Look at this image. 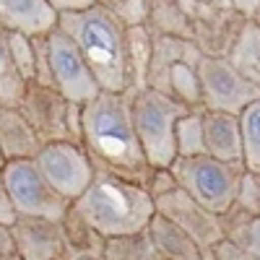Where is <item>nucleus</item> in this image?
I'll use <instances>...</instances> for the list:
<instances>
[{
	"mask_svg": "<svg viewBox=\"0 0 260 260\" xmlns=\"http://www.w3.org/2000/svg\"><path fill=\"white\" fill-rule=\"evenodd\" d=\"M104 260H164L151 240L148 229L125 234V237H110L104 245Z\"/></svg>",
	"mask_w": 260,
	"mask_h": 260,
	"instance_id": "obj_24",
	"label": "nucleus"
},
{
	"mask_svg": "<svg viewBox=\"0 0 260 260\" xmlns=\"http://www.w3.org/2000/svg\"><path fill=\"white\" fill-rule=\"evenodd\" d=\"M242 127V164L247 172L260 175V99L240 112Z\"/></svg>",
	"mask_w": 260,
	"mask_h": 260,
	"instance_id": "obj_27",
	"label": "nucleus"
},
{
	"mask_svg": "<svg viewBox=\"0 0 260 260\" xmlns=\"http://www.w3.org/2000/svg\"><path fill=\"white\" fill-rule=\"evenodd\" d=\"M8 47H11V57L16 62V68L26 83H34L37 76V52H34V37L18 34V31H8Z\"/></svg>",
	"mask_w": 260,
	"mask_h": 260,
	"instance_id": "obj_29",
	"label": "nucleus"
},
{
	"mask_svg": "<svg viewBox=\"0 0 260 260\" xmlns=\"http://www.w3.org/2000/svg\"><path fill=\"white\" fill-rule=\"evenodd\" d=\"M18 110L24 112L34 133L45 143H81V110L83 104L71 102L57 89L29 83Z\"/></svg>",
	"mask_w": 260,
	"mask_h": 260,
	"instance_id": "obj_7",
	"label": "nucleus"
},
{
	"mask_svg": "<svg viewBox=\"0 0 260 260\" xmlns=\"http://www.w3.org/2000/svg\"><path fill=\"white\" fill-rule=\"evenodd\" d=\"M0 172H3V182L11 195V203L21 219L62 221L68 216L71 203L50 187V182L37 169L34 159L6 161Z\"/></svg>",
	"mask_w": 260,
	"mask_h": 260,
	"instance_id": "obj_8",
	"label": "nucleus"
},
{
	"mask_svg": "<svg viewBox=\"0 0 260 260\" xmlns=\"http://www.w3.org/2000/svg\"><path fill=\"white\" fill-rule=\"evenodd\" d=\"M81 146L86 148L96 172L115 175L127 182L148 185L154 167L148 164L138 141L130 94L102 91L81 110Z\"/></svg>",
	"mask_w": 260,
	"mask_h": 260,
	"instance_id": "obj_1",
	"label": "nucleus"
},
{
	"mask_svg": "<svg viewBox=\"0 0 260 260\" xmlns=\"http://www.w3.org/2000/svg\"><path fill=\"white\" fill-rule=\"evenodd\" d=\"M175 146L177 156H201L206 154L203 138V107L187 110L175 125Z\"/></svg>",
	"mask_w": 260,
	"mask_h": 260,
	"instance_id": "obj_26",
	"label": "nucleus"
},
{
	"mask_svg": "<svg viewBox=\"0 0 260 260\" xmlns=\"http://www.w3.org/2000/svg\"><path fill=\"white\" fill-rule=\"evenodd\" d=\"M232 208L242 211V213H250V216H260V175L247 172V169L242 172Z\"/></svg>",
	"mask_w": 260,
	"mask_h": 260,
	"instance_id": "obj_30",
	"label": "nucleus"
},
{
	"mask_svg": "<svg viewBox=\"0 0 260 260\" xmlns=\"http://www.w3.org/2000/svg\"><path fill=\"white\" fill-rule=\"evenodd\" d=\"M226 60L242 78H247L260 89V26L257 24L245 21V26L240 37H237L234 47L229 50Z\"/></svg>",
	"mask_w": 260,
	"mask_h": 260,
	"instance_id": "obj_21",
	"label": "nucleus"
},
{
	"mask_svg": "<svg viewBox=\"0 0 260 260\" xmlns=\"http://www.w3.org/2000/svg\"><path fill=\"white\" fill-rule=\"evenodd\" d=\"M3 164H6V159H3V154H0V169H3Z\"/></svg>",
	"mask_w": 260,
	"mask_h": 260,
	"instance_id": "obj_37",
	"label": "nucleus"
},
{
	"mask_svg": "<svg viewBox=\"0 0 260 260\" xmlns=\"http://www.w3.org/2000/svg\"><path fill=\"white\" fill-rule=\"evenodd\" d=\"M57 26L76 42L102 91L122 94L127 89V29L112 13H107L99 6H91L78 13L60 16Z\"/></svg>",
	"mask_w": 260,
	"mask_h": 260,
	"instance_id": "obj_3",
	"label": "nucleus"
},
{
	"mask_svg": "<svg viewBox=\"0 0 260 260\" xmlns=\"http://www.w3.org/2000/svg\"><path fill=\"white\" fill-rule=\"evenodd\" d=\"M177 185L198 201L206 211L224 216L234 206L237 185L245 172V164H226L208 154L201 156H177L169 167Z\"/></svg>",
	"mask_w": 260,
	"mask_h": 260,
	"instance_id": "obj_6",
	"label": "nucleus"
},
{
	"mask_svg": "<svg viewBox=\"0 0 260 260\" xmlns=\"http://www.w3.org/2000/svg\"><path fill=\"white\" fill-rule=\"evenodd\" d=\"M206 260H257V257L250 255V252L242 250V247H237V245L229 242V240H221L216 247L206 250Z\"/></svg>",
	"mask_w": 260,
	"mask_h": 260,
	"instance_id": "obj_31",
	"label": "nucleus"
},
{
	"mask_svg": "<svg viewBox=\"0 0 260 260\" xmlns=\"http://www.w3.org/2000/svg\"><path fill=\"white\" fill-rule=\"evenodd\" d=\"M203 138H206V154L208 156L226 161V164H242L240 115L203 110Z\"/></svg>",
	"mask_w": 260,
	"mask_h": 260,
	"instance_id": "obj_16",
	"label": "nucleus"
},
{
	"mask_svg": "<svg viewBox=\"0 0 260 260\" xmlns=\"http://www.w3.org/2000/svg\"><path fill=\"white\" fill-rule=\"evenodd\" d=\"M151 52H154V31L148 26L127 29V62H125V81L130 94L146 89Z\"/></svg>",
	"mask_w": 260,
	"mask_h": 260,
	"instance_id": "obj_20",
	"label": "nucleus"
},
{
	"mask_svg": "<svg viewBox=\"0 0 260 260\" xmlns=\"http://www.w3.org/2000/svg\"><path fill=\"white\" fill-rule=\"evenodd\" d=\"M201 99L203 110L240 115L242 110L260 99V89L237 73L226 57L201 60Z\"/></svg>",
	"mask_w": 260,
	"mask_h": 260,
	"instance_id": "obj_11",
	"label": "nucleus"
},
{
	"mask_svg": "<svg viewBox=\"0 0 260 260\" xmlns=\"http://www.w3.org/2000/svg\"><path fill=\"white\" fill-rule=\"evenodd\" d=\"M13 247L21 260H65L62 221L47 219H16L11 226Z\"/></svg>",
	"mask_w": 260,
	"mask_h": 260,
	"instance_id": "obj_14",
	"label": "nucleus"
},
{
	"mask_svg": "<svg viewBox=\"0 0 260 260\" xmlns=\"http://www.w3.org/2000/svg\"><path fill=\"white\" fill-rule=\"evenodd\" d=\"M26 81L21 78L8 47V31L0 29V107H18L26 94Z\"/></svg>",
	"mask_w": 260,
	"mask_h": 260,
	"instance_id": "obj_25",
	"label": "nucleus"
},
{
	"mask_svg": "<svg viewBox=\"0 0 260 260\" xmlns=\"http://www.w3.org/2000/svg\"><path fill=\"white\" fill-rule=\"evenodd\" d=\"M18 219V213L11 203V195L6 190V182H3V172H0V224L3 226H13Z\"/></svg>",
	"mask_w": 260,
	"mask_h": 260,
	"instance_id": "obj_32",
	"label": "nucleus"
},
{
	"mask_svg": "<svg viewBox=\"0 0 260 260\" xmlns=\"http://www.w3.org/2000/svg\"><path fill=\"white\" fill-rule=\"evenodd\" d=\"M71 208L78 219H83L107 240L148 229L156 213V203L146 185L127 182L104 172H96L94 182Z\"/></svg>",
	"mask_w": 260,
	"mask_h": 260,
	"instance_id": "obj_2",
	"label": "nucleus"
},
{
	"mask_svg": "<svg viewBox=\"0 0 260 260\" xmlns=\"http://www.w3.org/2000/svg\"><path fill=\"white\" fill-rule=\"evenodd\" d=\"M148 234L164 260H206V250L177 224L164 219L161 213H154L148 224Z\"/></svg>",
	"mask_w": 260,
	"mask_h": 260,
	"instance_id": "obj_18",
	"label": "nucleus"
},
{
	"mask_svg": "<svg viewBox=\"0 0 260 260\" xmlns=\"http://www.w3.org/2000/svg\"><path fill=\"white\" fill-rule=\"evenodd\" d=\"M192 24V45L206 57H226L245 26V16L234 8H216L201 0H180Z\"/></svg>",
	"mask_w": 260,
	"mask_h": 260,
	"instance_id": "obj_12",
	"label": "nucleus"
},
{
	"mask_svg": "<svg viewBox=\"0 0 260 260\" xmlns=\"http://www.w3.org/2000/svg\"><path fill=\"white\" fill-rule=\"evenodd\" d=\"M57 18L47 0H0V29L6 31L42 37L57 26Z\"/></svg>",
	"mask_w": 260,
	"mask_h": 260,
	"instance_id": "obj_15",
	"label": "nucleus"
},
{
	"mask_svg": "<svg viewBox=\"0 0 260 260\" xmlns=\"http://www.w3.org/2000/svg\"><path fill=\"white\" fill-rule=\"evenodd\" d=\"M146 26L159 37H177L192 42V24L180 0H154Z\"/></svg>",
	"mask_w": 260,
	"mask_h": 260,
	"instance_id": "obj_22",
	"label": "nucleus"
},
{
	"mask_svg": "<svg viewBox=\"0 0 260 260\" xmlns=\"http://www.w3.org/2000/svg\"><path fill=\"white\" fill-rule=\"evenodd\" d=\"M42 148L39 136L18 107H0V154L6 161L34 159Z\"/></svg>",
	"mask_w": 260,
	"mask_h": 260,
	"instance_id": "obj_17",
	"label": "nucleus"
},
{
	"mask_svg": "<svg viewBox=\"0 0 260 260\" xmlns=\"http://www.w3.org/2000/svg\"><path fill=\"white\" fill-rule=\"evenodd\" d=\"M232 8H234L237 13H242V16L250 21L252 13L260 8V0H232Z\"/></svg>",
	"mask_w": 260,
	"mask_h": 260,
	"instance_id": "obj_34",
	"label": "nucleus"
},
{
	"mask_svg": "<svg viewBox=\"0 0 260 260\" xmlns=\"http://www.w3.org/2000/svg\"><path fill=\"white\" fill-rule=\"evenodd\" d=\"M47 3L57 16H65V13H78V11L96 6V0H47Z\"/></svg>",
	"mask_w": 260,
	"mask_h": 260,
	"instance_id": "obj_33",
	"label": "nucleus"
},
{
	"mask_svg": "<svg viewBox=\"0 0 260 260\" xmlns=\"http://www.w3.org/2000/svg\"><path fill=\"white\" fill-rule=\"evenodd\" d=\"M37 169L50 182V187L62 195L71 206L81 198L96 177V169L81 143H45L34 156Z\"/></svg>",
	"mask_w": 260,
	"mask_h": 260,
	"instance_id": "obj_9",
	"label": "nucleus"
},
{
	"mask_svg": "<svg viewBox=\"0 0 260 260\" xmlns=\"http://www.w3.org/2000/svg\"><path fill=\"white\" fill-rule=\"evenodd\" d=\"M154 0H96V6L112 13L125 29H136L148 24V13Z\"/></svg>",
	"mask_w": 260,
	"mask_h": 260,
	"instance_id": "obj_28",
	"label": "nucleus"
},
{
	"mask_svg": "<svg viewBox=\"0 0 260 260\" xmlns=\"http://www.w3.org/2000/svg\"><path fill=\"white\" fill-rule=\"evenodd\" d=\"M201 60H203V52L192 42L154 34V52H151L146 86L187 104L190 110L203 107Z\"/></svg>",
	"mask_w": 260,
	"mask_h": 260,
	"instance_id": "obj_4",
	"label": "nucleus"
},
{
	"mask_svg": "<svg viewBox=\"0 0 260 260\" xmlns=\"http://www.w3.org/2000/svg\"><path fill=\"white\" fill-rule=\"evenodd\" d=\"M154 203H156V213H161L164 219H169L182 232H187L203 250H211L224 240L221 216L206 211L198 201H192L180 185L172 187L164 195H159V198H154Z\"/></svg>",
	"mask_w": 260,
	"mask_h": 260,
	"instance_id": "obj_13",
	"label": "nucleus"
},
{
	"mask_svg": "<svg viewBox=\"0 0 260 260\" xmlns=\"http://www.w3.org/2000/svg\"><path fill=\"white\" fill-rule=\"evenodd\" d=\"M187 110H190L187 104L167 94H159L154 89H148V86L130 94V115H133L136 133H138V141L143 146L148 164L154 169H169L175 164L177 159L175 125Z\"/></svg>",
	"mask_w": 260,
	"mask_h": 260,
	"instance_id": "obj_5",
	"label": "nucleus"
},
{
	"mask_svg": "<svg viewBox=\"0 0 260 260\" xmlns=\"http://www.w3.org/2000/svg\"><path fill=\"white\" fill-rule=\"evenodd\" d=\"M221 224H224V240L234 242L237 247L247 250L260 260V216H250L232 208L221 216Z\"/></svg>",
	"mask_w": 260,
	"mask_h": 260,
	"instance_id": "obj_23",
	"label": "nucleus"
},
{
	"mask_svg": "<svg viewBox=\"0 0 260 260\" xmlns=\"http://www.w3.org/2000/svg\"><path fill=\"white\" fill-rule=\"evenodd\" d=\"M62 229H65V260H104L107 237H102L83 219H78L73 208L62 219Z\"/></svg>",
	"mask_w": 260,
	"mask_h": 260,
	"instance_id": "obj_19",
	"label": "nucleus"
},
{
	"mask_svg": "<svg viewBox=\"0 0 260 260\" xmlns=\"http://www.w3.org/2000/svg\"><path fill=\"white\" fill-rule=\"evenodd\" d=\"M0 260H21L18 255H8V257H0Z\"/></svg>",
	"mask_w": 260,
	"mask_h": 260,
	"instance_id": "obj_36",
	"label": "nucleus"
},
{
	"mask_svg": "<svg viewBox=\"0 0 260 260\" xmlns=\"http://www.w3.org/2000/svg\"><path fill=\"white\" fill-rule=\"evenodd\" d=\"M50 45V78L52 89H57L62 96H68L76 104H86L102 94L99 83L89 68V62L83 60L76 42L65 34L60 26H55L47 34Z\"/></svg>",
	"mask_w": 260,
	"mask_h": 260,
	"instance_id": "obj_10",
	"label": "nucleus"
},
{
	"mask_svg": "<svg viewBox=\"0 0 260 260\" xmlns=\"http://www.w3.org/2000/svg\"><path fill=\"white\" fill-rule=\"evenodd\" d=\"M201 3H208L216 8H232V0H201Z\"/></svg>",
	"mask_w": 260,
	"mask_h": 260,
	"instance_id": "obj_35",
	"label": "nucleus"
}]
</instances>
